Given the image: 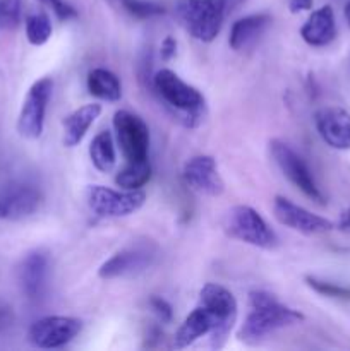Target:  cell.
Here are the masks:
<instances>
[{"label":"cell","instance_id":"obj_25","mask_svg":"<svg viewBox=\"0 0 350 351\" xmlns=\"http://www.w3.org/2000/svg\"><path fill=\"white\" fill-rule=\"evenodd\" d=\"M122 3L127 12L139 17V19H148V17L165 14V7L161 3L154 2V0H122Z\"/></svg>","mask_w":350,"mask_h":351},{"label":"cell","instance_id":"obj_7","mask_svg":"<svg viewBox=\"0 0 350 351\" xmlns=\"http://www.w3.org/2000/svg\"><path fill=\"white\" fill-rule=\"evenodd\" d=\"M113 130H115L117 144L127 163L148 161L150 129L139 115L129 110H119L113 115Z\"/></svg>","mask_w":350,"mask_h":351},{"label":"cell","instance_id":"obj_8","mask_svg":"<svg viewBox=\"0 0 350 351\" xmlns=\"http://www.w3.org/2000/svg\"><path fill=\"white\" fill-rule=\"evenodd\" d=\"M270 153L273 156L275 163L281 170V173L299 189L304 195H307L311 201L318 202V204H325V195L319 191L318 184H316L312 171L305 165V161L288 146L283 141L273 139L270 143Z\"/></svg>","mask_w":350,"mask_h":351},{"label":"cell","instance_id":"obj_21","mask_svg":"<svg viewBox=\"0 0 350 351\" xmlns=\"http://www.w3.org/2000/svg\"><path fill=\"white\" fill-rule=\"evenodd\" d=\"M88 91L103 101L115 103L122 98L120 79L112 71L103 67L93 69L88 74Z\"/></svg>","mask_w":350,"mask_h":351},{"label":"cell","instance_id":"obj_26","mask_svg":"<svg viewBox=\"0 0 350 351\" xmlns=\"http://www.w3.org/2000/svg\"><path fill=\"white\" fill-rule=\"evenodd\" d=\"M305 281H307V285L312 288V290L318 291V293L323 295V297L342 298V300H349L350 298V290L345 287H340V285L318 280V278H312V276L305 278Z\"/></svg>","mask_w":350,"mask_h":351},{"label":"cell","instance_id":"obj_23","mask_svg":"<svg viewBox=\"0 0 350 351\" xmlns=\"http://www.w3.org/2000/svg\"><path fill=\"white\" fill-rule=\"evenodd\" d=\"M150 161H137V163H127L126 168L115 175V184L124 191H139L150 182Z\"/></svg>","mask_w":350,"mask_h":351},{"label":"cell","instance_id":"obj_24","mask_svg":"<svg viewBox=\"0 0 350 351\" xmlns=\"http://www.w3.org/2000/svg\"><path fill=\"white\" fill-rule=\"evenodd\" d=\"M51 21L45 12H34L26 17V38L34 47H41L51 36Z\"/></svg>","mask_w":350,"mask_h":351},{"label":"cell","instance_id":"obj_5","mask_svg":"<svg viewBox=\"0 0 350 351\" xmlns=\"http://www.w3.org/2000/svg\"><path fill=\"white\" fill-rule=\"evenodd\" d=\"M89 209L100 218H124L143 208L146 194L143 191H115L105 185H89L86 189Z\"/></svg>","mask_w":350,"mask_h":351},{"label":"cell","instance_id":"obj_11","mask_svg":"<svg viewBox=\"0 0 350 351\" xmlns=\"http://www.w3.org/2000/svg\"><path fill=\"white\" fill-rule=\"evenodd\" d=\"M41 192L26 182L12 180L0 185V219L19 221L40 209Z\"/></svg>","mask_w":350,"mask_h":351},{"label":"cell","instance_id":"obj_35","mask_svg":"<svg viewBox=\"0 0 350 351\" xmlns=\"http://www.w3.org/2000/svg\"><path fill=\"white\" fill-rule=\"evenodd\" d=\"M343 14H345V19H347V23L350 24V0H349V2L345 3V9H343Z\"/></svg>","mask_w":350,"mask_h":351},{"label":"cell","instance_id":"obj_33","mask_svg":"<svg viewBox=\"0 0 350 351\" xmlns=\"http://www.w3.org/2000/svg\"><path fill=\"white\" fill-rule=\"evenodd\" d=\"M246 0H225V5H226V14L233 12L235 9H239Z\"/></svg>","mask_w":350,"mask_h":351},{"label":"cell","instance_id":"obj_10","mask_svg":"<svg viewBox=\"0 0 350 351\" xmlns=\"http://www.w3.org/2000/svg\"><path fill=\"white\" fill-rule=\"evenodd\" d=\"M208 335L213 348H222L226 343L222 335V324H220L218 317L205 305L198 304V307L185 317V321L175 332L174 346L178 350L187 348L192 343Z\"/></svg>","mask_w":350,"mask_h":351},{"label":"cell","instance_id":"obj_12","mask_svg":"<svg viewBox=\"0 0 350 351\" xmlns=\"http://www.w3.org/2000/svg\"><path fill=\"white\" fill-rule=\"evenodd\" d=\"M156 252L150 243H136L122 249L115 256L110 257L98 269V276L102 280H115V278L132 276L148 269L153 264Z\"/></svg>","mask_w":350,"mask_h":351},{"label":"cell","instance_id":"obj_29","mask_svg":"<svg viewBox=\"0 0 350 351\" xmlns=\"http://www.w3.org/2000/svg\"><path fill=\"white\" fill-rule=\"evenodd\" d=\"M150 307L153 311V314L156 315L158 321L161 324H168L174 317V311H172V305L167 300H163L161 297H151L150 298Z\"/></svg>","mask_w":350,"mask_h":351},{"label":"cell","instance_id":"obj_9","mask_svg":"<svg viewBox=\"0 0 350 351\" xmlns=\"http://www.w3.org/2000/svg\"><path fill=\"white\" fill-rule=\"evenodd\" d=\"M82 322L65 315H48L33 322L27 331V341L41 350L62 348L81 332Z\"/></svg>","mask_w":350,"mask_h":351},{"label":"cell","instance_id":"obj_16","mask_svg":"<svg viewBox=\"0 0 350 351\" xmlns=\"http://www.w3.org/2000/svg\"><path fill=\"white\" fill-rule=\"evenodd\" d=\"M48 271H50V259L43 250H31L23 257L17 267V281L24 297L30 300L41 298L47 288Z\"/></svg>","mask_w":350,"mask_h":351},{"label":"cell","instance_id":"obj_31","mask_svg":"<svg viewBox=\"0 0 350 351\" xmlns=\"http://www.w3.org/2000/svg\"><path fill=\"white\" fill-rule=\"evenodd\" d=\"M312 3H314V0H288V9L292 14L305 12V10L312 9Z\"/></svg>","mask_w":350,"mask_h":351},{"label":"cell","instance_id":"obj_15","mask_svg":"<svg viewBox=\"0 0 350 351\" xmlns=\"http://www.w3.org/2000/svg\"><path fill=\"white\" fill-rule=\"evenodd\" d=\"M314 125L321 139L333 149H350V113L340 106H325L314 113Z\"/></svg>","mask_w":350,"mask_h":351},{"label":"cell","instance_id":"obj_3","mask_svg":"<svg viewBox=\"0 0 350 351\" xmlns=\"http://www.w3.org/2000/svg\"><path fill=\"white\" fill-rule=\"evenodd\" d=\"M174 12L192 38L211 43L222 31L226 5L225 0H175Z\"/></svg>","mask_w":350,"mask_h":351},{"label":"cell","instance_id":"obj_28","mask_svg":"<svg viewBox=\"0 0 350 351\" xmlns=\"http://www.w3.org/2000/svg\"><path fill=\"white\" fill-rule=\"evenodd\" d=\"M40 2L50 7L55 12V16L60 21H69L78 17V10H75L71 3L65 2V0H40Z\"/></svg>","mask_w":350,"mask_h":351},{"label":"cell","instance_id":"obj_22","mask_svg":"<svg viewBox=\"0 0 350 351\" xmlns=\"http://www.w3.org/2000/svg\"><path fill=\"white\" fill-rule=\"evenodd\" d=\"M89 158H91L93 167L100 171H110L115 167V143L108 130L96 134L95 139L89 144Z\"/></svg>","mask_w":350,"mask_h":351},{"label":"cell","instance_id":"obj_34","mask_svg":"<svg viewBox=\"0 0 350 351\" xmlns=\"http://www.w3.org/2000/svg\"><path fill=\"white\" fill-rule=\"evenodd\" d=\"M340 225H342L343 228H350V208L343 211L342 218H340Z\"/></svg>","mask_w":350,"mask_h":351},{"label":"cell","instance_id":"obj_27","mask_svg":"<svg viewBox=\"0 0 350 351\" xmlns=\"http://www.w3.org/2000/svg\"><path fill=\"white\" fill-rule=\"evenodd\" d=\"M23 12L21 0H0V24L7 29L17 27Z\"/></svg>","mask_w":350,"mask_h":351},{"label":"cell","instance_id":"obj_30","mask_svg":"<svg viewBox=\"0 0 350 351\" xmlns=\"http://www.w3.org/2000/svg\"><path fill=\"white\" fill-rule=\"evenodd\" d=\"M177 53V41H175L174 36H167L163 41H161L160 47V57L161 60L168 62L175 57Z\"/></svg>","mask_w":350,"mask_h":351},{"label":"cell","instance_id":"obj_18","mask_svg":"<svg viewBox=\"0 0 350 351\" xmlns=\"http://www.w3.org/2000/svg\"><path fill=\"white\" fill-rule=\"evenodd\" d=\"M301 36L311 47H326L336 36L335 12L331 5H323L309 16L301 27Z\"/></svg>","mask_w":350,"mask_h":351},{"label":"cell","instance_id":"obj_14","mask_svg":"<svg viewBox=\"0 0 350 351\" xmlns=\"http://www.w3.org/2000/svg\"><path fill=\"white\" fill-rule=\"evenodd\" d=\"M182 177H184L185 184L199 194L216 197L225 191V184L218 173L216 160L208 154H199V156L191 158L184 165Z\"/></svg>","mask_w":350,"mask_h":351},{"label":"cell","instance_id":"obj_20","mask_svg":"<svg viewBox=\"0 0 350 351\" xmlns=\"http://www.w3.org/2000/svg\"><path fill=\"white\" fill-rule=\"evenodd\" d=\"M270 23L271 17L268 14H253V16H246L235 21L230 29V48L235 51L246 50L266 31Z\"/></svg>","mask_w":350,"mask_h":351},{"label":"cell","instance_id":"obj_6","mask_svg":"<svg viewBox=\"0 0 350 351\" xmlns=\"http://www.w3.org/2000/svg\"><path fill=\"white\" fill-rule=\"evenodd\" d=\"M54 91V81L50 77H41L31 84L26 98L17 117V132L24 139H38L43 134L45 117H47L48 101Z\"/></svg>","mask_w":350,"mask_h":351},{"label":"cell","instance_id":"obj_19","mask_svg":"<svg viewBox=\"0 0 350 351\" xmlns=\"http://www.w3.org/2000/svg\"><path fill=\"white\" fill-rule=\"evenodd\" d=\"M100 113H102V105H98V103H88V105H82L81 108L69 113V115L62 120V129H64V137H62V141H64L65 146H78V144L84 139L89 127H91L93 123H95V120L98 119Z\"/></svg>","mask_w":350,"mask_h":351},{"label":"cell","instance_id":"obj_2","mask_svg":"<svg viewBox=\"0 0 350 351\" xmlns=\"http://www.w3.org/2000/svg\"><path fill=\"white\" fill-rule=\"evenodd\" d=\"M153 86L160 98L168 106L180 113V120L185 127H198L205 119V96L182 81L170 69H160L153 77Z\"/></svg>","mask_w":350,"mask_h":351},{"label":"cell","instance_id":"obj_4","mask_svg":"<svg viewBox=\"0 0 350 351\" xmlns=\"http://www.w3.org/2000/svg\"><path fill=\"white\" fill-rule=\"evenodd\" d=\"M223 228L226 235L239 242L249 243L259 249H275L278 243L277 235L268 226L263 216L250 206H233L223 218Z\"/></svg>","mask_w":350,"mask_h":351},{"label":"cell","instance_id":"obj_1","mask_svg":"<svg viewBox=\"0 0 350 351\" xmlns=\"http://www.w3.org/2000/svg\"><path fill=\"white\" fill-rule=\"evenodd\" d=\"M249 307L250 312L237 331V338L244 343H256L278 329L304 321L301 312L281 305L266 291H253L249 295Z\"/></svg>","mask_w":350,"mask_h":351},{"label":"cell","instance_id":"obj_32","mask_svg":"<svg viewBox=\"0 0 350 351\" xmlns=\"http://www.w3.org/2000/svg\"><path fill=\"white\" fill-rule=\"evenodd\" d=\"M12 322V314L7 308H0V331Z\"/></svg>","mask_w":350,"mask_h":351},{"label":"cell","instance_id":"obj_13","mask_svg":"<svg viewBox=\"0 0 350 351\" xmlns=\"http://www.w3.org/2000/svg\"><path fill=\"white\" fill-rule=\"evenodd\" d=\"M273 213L275 218L281 225L288 226V228L295 230L299 233H304V235H319V233H326L333 230V223L329 219L307 211L305 208L295 204V202L283 197V195L275 197Z\"/></svg>","mask_w":350,"mask_h":351},{"label":"cell","instance_id":"obj_17","mask_svg":"<svg viewBox=\"0 0 350 351\" xmlns=\"http://www.w3.org/2000/svg\"><path fill=\"white\" fill-rule=\"evenodd\" d=\"M199 304L205 305L218 317L222 324V335L226 341L237 321V300L232 291H229L222 285L208 283L199 291Z\"/></svg>","mask_w":350,"mask_h":351}]
</instances>
